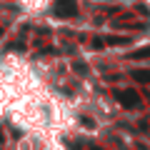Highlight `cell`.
I'll use <instances>...</instances> for the list:
<instances>
[{
    "label": "cell",
    "instance_id": "cell-1",
    "mask_svg": "<svg viewBox=\"0 0 150 150\" xmlns=\"http://www.w3.org/2000/svg\"><path fill=\"white\" fill-rule=\"evenodd\" d=\"M20 5L25 10H30V13H40V10H45L50 5V0H20Z\"/></svg>",
    "mask_w": 150,
    "mask_h": 150
}]
</instances>
